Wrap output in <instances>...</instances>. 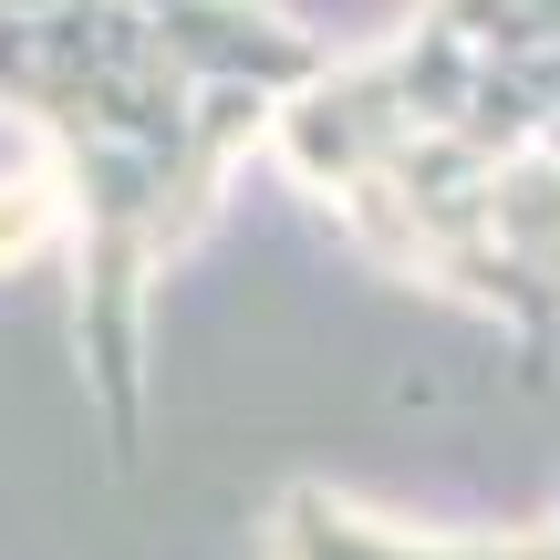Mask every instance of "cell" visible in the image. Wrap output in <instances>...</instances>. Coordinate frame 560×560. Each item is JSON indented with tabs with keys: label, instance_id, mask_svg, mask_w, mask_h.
Segmentation results:
<instances>
[{
	"label": "cell",
	"instance_id": "obj_1",
	"mask_svg": "<svg viewBox=\"0 0 560 560\" xmlns=\"http://www.w3.org/2000/svg\"><path fill=\"white\" fill-rule=\"evenodd\" d=\"M332 52L280 0H0V115L42 145L73 270V374L104 457H145V312L229 166Z\"/></svg>",
	"mask_w": 560,
	"mask_h": 560
},
{
	"label": "cell",
	"instance_id": "obj_3",
	"mask_svg": "<svg viewBox=\"0 0 560 560\" xmlns=\"http://www.w3.org/2000/svg\"><path fill=\"white\" fill-rule=\"evenodd\" d=\"M260 560H560V499L540 529L520 540H457V529H405L384 509L342 499V488H280L270 499V529H260Z\"/></svg>",
	"mask_w": 560,
	"mask_h": 560
},
{
	"label": "cell",
	"instance_id": "obj_2",
	"mask_svg": "<svg viewBox=\"0 0 560 560\" xmlns=\"http://www.w3.org/2000/svg\"><path fill=\"white\" fill-rule=\"evenodd\" d=\"M270 156L374 270L560 363V0H416L384 42L322 52Z\"/></svg>",
	"mask_w": 560,
	"mask_h": 560
}]
</instances>
